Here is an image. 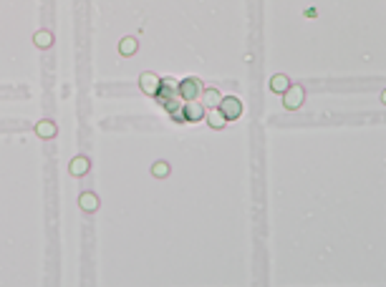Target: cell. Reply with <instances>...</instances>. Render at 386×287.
I'll use <instances>...</instances> for the list:
<instances>
[{
  "label": "cell",
  "mask_w": 386,
  "mask_h": 287,
  "mask_svg": "<svg viewBox=\"0 0 386 287\" xmlns=\"http://www.w3.org/2000/svg\"><path fill=\"white\" fill-rule=\"evenodd\" d=\"M202 83L197 78H184L180 86H177V98L184 101V103H192V101H197L200 94H202Z\"/></svg>",
  "instance_id": "6da1fadb"
},
{
  "label": "cell",
  "mask_w": 386,
  "mask_h": 287,
  "mask_svg": "<svg viewBox=\"0 0 386 287\" xmlns=\"http://www.w3.org/2000/svg\"><path fill=\"white\" fill-rule=\"evenodd\" d=\"M217 111L222 114V118H225V121H235V118L243 116V101L237 98V96H225V98L220 101Z\"/></svg>",
  "instance_id": "7a4b0ae2"
},
{
  "label": "cell",
  "mask_w": 386,
  "mask_h": 287,
  "mask_svg": "<svg viewBox=\"0 0 386 287\" xmlns=\"http://www.w3.org/2000/svg\"><path fill=\"white\" fill-rule=\"evenodd\" d=\"M303 86H290L285 94H283V106L285 109H290V111H295V109H301L303 106Z\"/></svg>",
  "instance_id": "3957f363"
},
{
  "label": "cell",
  "mask_w": 386,
  "mask_h": 287,
  "mask_svg": "<svg viewBox=\"0 0 386 287\" xmlns=\"http://www.w3.org/2000/svg\"><path fill=\"white\" fill-rule=\"evenodd\" d=\"M177 83L174 78H162V83H159V91H157V101L164 106L167 101H172V98H177Z\"/></svg>",
  "instance_id": "277c9868"
},
{
  "label": "cell",
  "mask_w": 386,
  "mask_h": 287,
  "mask_svg": "<svg viewBox=\"0 0 386 287\" xmlns=\"http://www.w3.org/2000/svg\"><path fill=\"white\" fill-rule=\"evenodd\" d=\"M204 106L197 103V101H192V103H184L182 106V121H189V124H197V121L204 118Z\"/></svg>",
  "instance_id": "5b68a950"
},
{
  "label": "cell",
  "mask_w": 386,
  "mask_h": 287,
  "mask_svg": "<svg viewBox=\"0 0 386 287\" xmlns=\"http://www.w3.org/2000/svg\"><path fill=\"white\" fill-rule=\"evenodd\" d=\"M159 83H162V78H159L157 73H152V71H144V73L139 76V86H142L144 94H149V96H157Z\"/></svg>",
  "instance_id": "8992f818"
},
{
  "label": "cell",
  "mask_w": 386,
  "mask_h": 287,
  "mask_svg": "<svg viewBox=\"0 0 386 287\" xmlns=\"http://www.w3.org/2000/svg\"><path fill=\"white\" fill-rule=\"evenodd\" d=\"M270 88L275 91V94H285V91L290 88V81H288V76H283V73H275L273 78H270Z\"/></svg>",
  "instance_id": "52a82bcc"
},
{
  "label": "cell",
  "mask_w": 386,
  "mask_h": 287,
  "mask_svg": "<svg viewBox=\"0 0 386 287\" xmlns=\"http://www.w3.org/2000/svg\"><path fill=\"white\" fill-rule=\"evenodd\" d=\"M36 134L41 136V139H53V136H56V124H53V121H38V124H36Z\"/></svg>",
  "instance_id": "ba28073f"
},
{
  "label": "cell",
  "mask_w": 386,
  "mask_h": 287,
  "mask_svg": "<svg viewBox=\"0 0 386 287\" xmlns=\"http://www.w3.org/2000/svg\"><path fill=\"white\" fill-rule=\"evenodd\" d=\"M68 172H71L73 176H83V174L88 172V159H86V156H76V159L71 161Z\"/></svg>",
  "instance_id": "9c48e42d"
},
{
  "label": "cell",
  "mask_w": 386,
  "mask_h": 287,
  "mask_svg": "<svg viewBox=\"0 0 386 287\" xmlns=\"http://www.w3.org/2000/svg\"><path fill=\"white\" fill-rule=\"evenodd\" d=\"M79 204H81L83 211H94V209L99 207V196H96L94 191H83L81 199H79Z\"/></svg>",
  "instance_id": "30bf717a"
},
{
  "label": "cell",
  "mask_w": 386,
  "mask_h": 287,
  "mask_svg": "<svg viewBox=\"0 0 386 287\" xmlns=\"http://www.w3.org/2000/svg\"><path fill=\"white\" fill-rule=\"evenodd\" d=\"M202 98H204V101H202V106H210V109H217V106H220V101H222V96L217 94L215 88H207V91H202Z\"/></svg>",
  "instance_id": "8fae6325"
},
{
  "label": "cell",
  "mask_w": 386,
  "mask_h": 287,
  "mask_svg": "<svg viewBox=\"0 0 386 287\" xmlns=\"http://www.w3.org/2000/svg\"><path fill=\"white\" fill-rule=\"evenodd\" d=\"M204 118H207V124H210L212 129H222V126H225V118H222V114L217 109H210V111L204 114Z\"/></svg>",
  "instance_id": "7c38bea8"
},
{
  "label": "cell",
  "mask_w": 386,
  "mask_h": 287,
  "mask_svg": "<svg viewBox=\"0 0 386 287\" xmlns=\"http://www.w3.org/2000/svg\"><path fill=\"white\" fill-rule=\"evenodd\" d=\"M36 45L38 48H48V45H53V36H51V30H38V33L33 36Z\"/></svg>",
  "instance_id": "4fadbf2b"
},
{
  "label": "cell",
  "mask_w": 386,
  "mask_h": 287,
  "mask_svg": "<svg viewBox=\"0 0 386 287\" xmlns=\"http://www.w3.org/2000/svg\"><path fill=\"white\" fill-rule=\"evenodd\" d=\"M119 51H122V56H134L137 53V40L134 38H124L122 45H119Z\"/></svg>",
  "instance_id": "5bb4252c"
},
{
  "label": "cell",
  "mask_w": 386,
  "mask_h": 287,
  "mask_svg": "<svg viewBox=\"0 0 386 287\" xmlns=\"http://www.w3.org/2000/svg\"><path fill=\"white\" fill-rule=\"evenodd\" d=\"M152 174H154V176H159V179H162V176H167V174H169V164H167V161H157V164L152 166Z\"/></svg>",
  "instance_id": "9a60e30c"
}]
</instances>
